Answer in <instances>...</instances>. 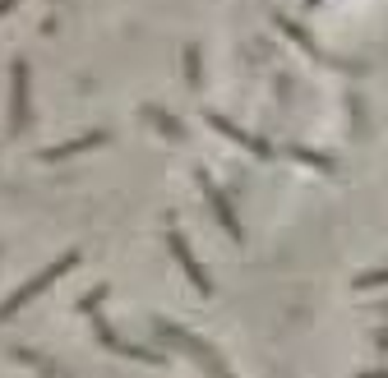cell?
<instances>
[{
	"instance_id": "cell-2",
	"label": "cell",
	"mask_w": 388,
	"mask_h": 378,
	"mask_svg": "<svg viewBox=\"0 0 388 378\" xmlns=\"http://www.w3.org/2000/svg\"><path fill=\"white\" fill-rule=\"evenodd\" d=\"M9 5H14V0H0V14H5V9H9Z\"/></svg>"
},
{
	"instance_id": "cell-1",
	"label": "cell",
	"mask_w": 388,
	"mask_h": 378,
	"mask_svg": "<svg viewBox=\"0 0 388 378\" xmlns=\"http://www.w3.org/2000/svg\"><path fill=\"white\" fill-rule=\"evenodd\" d=\"M70 263H74V254H65V258H61V263H56V268H46V273H37L33 282H28V286L19 290V295L9 300V305H5V309H0V318H9V314H14L19 305H24V300H33V295H37V290H42V286H51V282H56V277H61V273H65V268H70Z\"/></svg>"
}]
</instances>
